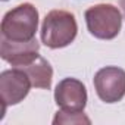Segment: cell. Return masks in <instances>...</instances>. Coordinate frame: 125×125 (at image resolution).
<instances>
[{"mask_svg": "<svg viewBox=\"0 0 125 125\" xmlns=\"http://www.w3.org/2000/svg\"><path fill=\"white\" fill-rule=\"evenodd\" d=\"M40 32L41 43H44V46L49 49H63L77 37L78 25L75 15L62 9L50 10L43 19Z\"/></svg>", "mask_w": 125, "mask_h": 125, "instance_id": "1", "label": "cell"}, {"mask_svg": "<svg viewBox=\"0 0 125 125\" xmlns=\"http://www.w3.org/2000/svg\"><path fill=\"white\" fill-rule=\"evenodd\" d=\"M38 30V10L32 3H22L5 13L0 25L2 37L12 41H30Z\"/></svg>", "mask_w": 125, "mask_h": 125, "instance_id": "2", "label": "cell"}, {"mask_svg": "<svg viewBox=\"0 0 125 125\" xmlns=\"http://www.w3.org/2000/svg\"><path fill=\"white\" fill-rule=\"evenodd\" d=\"M87 30L99 40H113L122 28L121 10L110 3L91 6L84 13Z\"/></svg>", "mask_w": 125, "mask_h": 125, "instance_id": "3", "label": "cell"}, {"mask_svg": "<svg viewBox=\"0 0 125 125\" xmlns=\"http://www.w3.org/2000/svg\"><path fill=\"white\" fill-rule=\"evenodd\" d=\"M94 88L104 103H118L125 97V71L118 66H106L96 72Z\"/></svg>", "mask_w": 125, "mask_h": 125, "instance_id": "4", "label": "cell"}, {"mask_svg": "<svg viewBox=\"0 0 125 125\" xmlns=\"http://www.w3.org/2000/svg\"><path fill=\"white\" fill-rule=\"evenodd\" d=\"M32 83L28 74L21 68L6 69L0 74V96L3 102V112L8 106L21 103L30 93Z\"/></svg>", "mask_w": 125, "mask_h": 125, "instance_id": "5", "label": "cell"}, {"mask_svg": "<svg viewBox=\"0 0 125 125\" xmlns=\"http://www.w3.org/2000/svg\"><path fill=\"white\" fill-rule=\"evenodd\" d=\"M0 56L13 68L27 66L40 57V43L32 38L30 41H12L0 38Z\"/></svg>", "mask_w": 125, "mask_h": 125, "instance_id": "6", "label": "cell"}, {"mask_svg": "<svg viewBox=\"0 0 125 125\" xmlns=\"http://www.w3.org/2000/svg\"><path fill=\"white\" fill-rule=\"evenodd\" d=\"M56 104L66 112H83L87 104V88L77 78H63L54 88Z\"/></svg>", "mask_w": 125, "mask_h": 125, "instance_id": "7", "label": "cell"}, {"mask_svg": "<svg viewBox=\"0 0 125 125\" xmlns=\"http://www.w3.org/2000/svg\"><path fill=\"white\" fill-rule=\"evenodd\" d=\"M21 69H24L28 74L31 83H32V87L50 90L52 80H53V68L49 63L47 59L40 56L38 59H35L32 62V63H30L27 66H22Z\"/></svg>", "mask_w": 125, "mask_h": 125, "instance_id": "8", "label": "cell"}, {"mask_svg": "<svg viewBox=\"0 0 125 125\" xmlns=\"http://www.w3.org/2000/svg\"><path fill=\"white\" fill-rule=\"evenodd\" d=\"M53 124H91V121L83 112H66L60 109L53 118Z\"/></svg>", "mask_w": 125, "mask_h": 125, "instance_id": "9", "label": "cell"}, {"mask_svg": "<svg viewBox=\"0 0 125 125\" xmlns=\"http://www.w3.org/2000/svg\"><path fill=\"white\" fill-rule=\"evenodd\" d=\"M119 5H121V9L124 12V16H125V0H119Z\"/></svg>", "mask_w": 125, "mask_h": 125, "instance_id": "10", "label": "cell"}, {"mask_svg": "<svg viewBox=\"0 0 125 125\" xmlns=\"http://www.w3.org/2000/svg\"><path fill=\"white\" fill-rule=\"evenodd\" d=\"M2 2H8V0H2Z\"/></svg>", "mask_w": 125, "mask_h": 125, "instance_id": "11", "label": "cell"}]
</instances>
